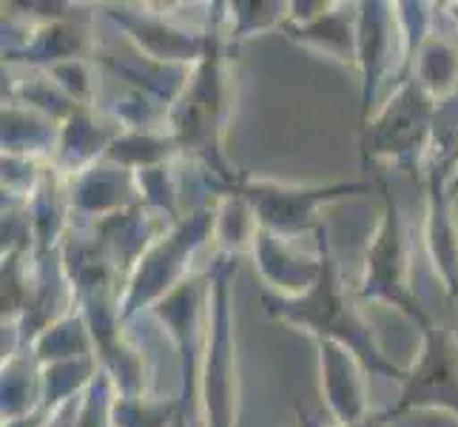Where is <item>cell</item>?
<instances>
[{
  "label": "cell",
  "instance_id": "cell-5",
  "mask_svg": "<svg viewBox=\"0 0 458 427\" xmlns=\"http://www.w3.org/2000/svg\"><path fill=\"white\" fill-rule=\"evenodd\" d=\"M236 257L219 254L208 271L211 296L205 316V351L199 371V397L205 405V427H233L236 419V356L231 322V279Z\"/></svg>",
  "mask_w": 458,
  "mask_h": 427
},
{
  "label": "cell",
  "instance_id": "cell-29",
  "mask_svg": "<svg viewBox=\"0 0 458 427\" xmlns=\"http://www.w3.org/2000/svg\"><path fill=\"white\" fill-rule=\"evenodd\" d=\"M447 9H453L450 14H453V21H455V26H458V4H453V6H447Z\"/></svg>",
  "mask_w": 458,
  "mask_h": 427
},
{
  "label": "cell",
  "instance_id": "cell-26",
  "mask_svg": "<svg viewBox=\"0 0 458 427\" xmlns=\"http://www.w3.org/2000/svg\"><path fill=\"white\" fill-rule=\"evenodd\" d=\"M393 419H390V414L387 410H378V414H368L365 419H359V422H353V424H322V422H316L313 419V427H387Z\"/></svg>",
  "mask_w": 458,
  "mask_h": 427
},
{
  "label": "cell",
  "instance_id": "cell-11",
  "mask_svg": "<svg viewBox=\"0 0 458 427\" xmlns=\"http://www.w3.org/2000/svg\"><path fill=\"white\" fill-rule=\"evenodd\" d=\"M359 9V74H361V125L376 115V98L393 66V35H396V6L356 4Z\"/></svg>",
  "mask_w": 458,
  "mask_h": 427
},
{
  "label": "cell",
  "instance_id": "cell-21",
  "mask_svg": "<svg viewBox=\"0 0 458 427\" xmlns=\"http://www.w3.org/2000/svg\"><path fill=\"white\" fill-rule=\"evenodd\" d=\"M413 77L436 100H445L458 91V43L430 35L421 46Z\"/></svg>",
  "mask_w": 458,
  "mask_h": 427
},
{
  "label": "cell",
  "instance_id": "cell-14",
  "mask_svg": "<svg viewBox=\"0 0 458 427\" xmlns=\"http://www.w3.org/2000/svg\"><path fill=\"white\" fill-rule=\"evenodd\" d=\"M66 180H69L72 211H77V214L103 219L108 214L143 205L140 202L134 174L114 166V163H108V160L94 163L91 168L74 174V177H66Z\"/></svg>",
  "mask_w": 458,
  "mask_h": 427
},
{
  "label": "cell",
  "instance_id": "cell-28",
  "mask_svg": "<svg viewBox=\"0 0 458 427\" xmlns=\"http://www.w3.org/2000/svg\"><path fill=\"white\" fill-rule=\"evenodd\" d=\"M450 197H453V200L458 197V171H455V177H453V183H450Z\"/></svg>",
  "mask_w": 458,
  "mask_h": 427
},
{
  "label": "cell",
  "instance_id": "cell-20",
  "mask_svg": "<svg viewBox=\"0 0 458 427\" xmlns=\"http://www.w3.org/2000/svg\"><path fill=\"white\" fill-rule=\"evenodd\" d=\"M219 192H223V197H219L216 209H214L216 211L214 234H216L219 245H223V254L240 257L242 251H254L259 223H257L254 211H250V205L233 185L219 188Z\"/></svg>",
  "mask_w": 458,
  "mask_h": 427
},
{
  "label": "cell",
  "instance_id": "cell-12",
  "mask_svg": "<svg viewBox=\"0 0 458 427\" xmlns=\"http://www.w3.org/2000/svg\"><path fill=\"white\" fill-rule=\"evenodd\" d=\"M424 192H428V219H424V245L433 262V271L441 279L445 294L458 303V223L453 217L450 177L438 171H424Z\"/></svg>",
  "mask_w": 458,
  "mask_h": 427
},
{
  "label": "cell",
  "instance_id": "cell-7",
  "mask_svg": "<svg viewBox=\"0 0 458 427\" xmlns=\"http://www.w3.org/2000/svg\"><path fill=\"white\" fill-rule=\"evenodd\" d=\"M236 192L245 197V202L254 211L259 228L274 231L279 236H293L308 228H319L322 219L316 217L322 205H330L344 197L373 194L370 180H351V183H330V185H293L259 177L236 180Z\"/></svg>",
  "mask_w": 458,
  "mask_h": 427
},
{
  "label": "cell",
  "instance_id": "cell-23",
  "mask_svg": "<svg viewBox=\"0 0 458 427\" xmlns=\"http://www.w3.org/2000/svg\"><path fill=\"white\" fill-rule=\"evenodd\" d=\"M134 183H137V192H140V202H143L146 209L163 211L174 219V223H180L182 219L180 194H177V180H174L171 163L134 171Z\"/></svg>",
  "mask_w": 458,
  "mask_h": 427
},
{
  "label": "cell",
  "instance_id": "cell-10",
  "mask_svg": "<svg viewBox=\"0 0 458 427\" xmlns=\"http://www.w3.org/2000/svg\"><path fill=\"white\" fill-rule=\"evenodd\" d=\"M108 18H112L140 49L146 60L163 63V66H185L188 63L197 66L208 46V31H188L182 26H174L160 14L137 12L129 6H106Z\"/></svg>",
  "mask_w": 458,
  "mask_h": 427
},
{
  "label": "cell",
  "instance_id": "cell-16",
  "mask_svg": "<svg viewBox=\"0 0 458 427\" xmlns=\"http://www.w3.org/2000/svg\"><path fill=\"white\" fill-rule=\"evenodd\" d=\"M117 134L120 132H112L103 123H98V117L89 112V106L74 108L66 120H60V142H57L55 166L66 177H74V174L100 163Z\"/></svg>",
  "mask_w": 458,
  "mask_h": 427
},
{
  "label": "cell",
  "instance_id": "cell-9",
  "mask_svg": "<svg viewBox=\"0 0 458 427\" xmlns=\"http://www.w3.org/2000/svg\"><path fill=\"white\" fill-rule=\"evenodd\" d=\"M282 31L299 46L322 52L351 69H359V9L313 0L291 4Z\"/></svg>",
  "mask_w": 458,
  "mask_h": 427
},
{
  "label": "cell",
  "instance_id": "cell-22",
  "mask_svg": "<svg viewBox=\"0 0 458 427\" xmlns=\"http://www.w3.org/2000/svg\"><path fill=\"white\" fill-rule=\"evenodd\" d=\"M38 382L40 379L29 373V362L21 354H12L4 365V422L6 424L35 414L40 407V402H35Z\"/></svg>",
  "mask_w": 458,
  "mask_h": 427
},
{
  "label": "cell",
  "instance_id": "cell-4",
  "mask_svg": "<svg viewBox=\"0 0 458 427\" xmlns=\"http://www.w3.org/2000/svg\"><path fill=\"white\" fill-rule=\"evenodd\" d=\"M373 185L378 197H382V217H378L376 234L365 251V274H361L356 294L361 303L390 305L419 328H428L433 320L421 308L413 291V279H410L413 265H410V245L399 214V202L393 200L390 185L378 168H373Z\"/></svg>",
  "mask_w": 458,
  "mask_h": 427
},
{
  "label": "cell",
  "instance_id": "cell-18",
  "mask_svg": "<svg viewBox=\"0 0 458 427\" xmlns=\"http://www.w3.org/2000/svg\"><path fill=\"white\" fill-rule=\"evenodd\" d=\"M83 52V35L74 26H66L60 21H49L35 29L23 46L9 49L6 60L9 63H29V66H60V63L81 60Z\"/></svg>",
  "mask_w": 458,
  "mask_h": 427
},
{
  "label": "cell",
  "instance_id": "cell-17",
  "mask_svg": "<svg viewBox=\"0 0 458 427\" xmlns=\"http://www.w3.org/2000/svg\"><path fill=\"white\" fill-rule=\"evenodd\" d=\"M57 142L60 125L52 115L18 100L4 106V154L38 163L40 157L57 151Z\"/></svg>",
  "mask_w": 458,
  "mask_h": 427
},
{
  "label": "cell",
  "instance_id": "cell-13",
  "mask_svg": "<svg viewBox=\"0 0 458 427\" xmlns=\"http://www.w3.org/2000/svg\"><path fill=\"white\" fill-rule=\"evenodd\" d=\"M319 345V376H322V399L334 424H353L365 419L368 410V390L361 373V362L336 342H316Z\"/></svg>",
  "mask_w": 458,
  "mask_h": 427
},
{
  "label": "cell",
  "instance_id": "cell-24",
  "mask_svg": "<svg viewBox=\"0 0 458 427\" xmlns=\"http://www.w3.org/2000/svg\"><path fill=\"white\" fill-rule=\"evenodd\" d=\"M228 14H231V29H228V38L233 40H242L250 35H259V31H267L274 26H282L288 21V9L291 4H257V0H236V4H228Z\"/></svg>",
  "mask_w": 458,
  "mask_h": 427
},
{
  "label": "cell",
  "instance_id": "cell-3",
  "mask_svg": "<svg viewBox=\"0 0 458 427\" xmlns=\"http://www.w3.org/2000/svg\"><path fill=\"white\" fill-rule=\"evenodd\" d=\"M438 100L416 77L396 83V91L376 108V115L359 125V151L365 168L390 163L416 171L424 166Z\"/></svg>",
  "mask_w": 458,
  "mask_h": 427
},
{
  "label": "cell",
  "instance_id": "cell-1",
  "mask_svg": "<svg viewBox=\"0 0 458 427\" xmlns=\"http://www.w3.org/2000/svg\"><path fill=\"white\" fill-rule=\"evenodd\" d=\"M225 4H214L208 21V46L197 66L188 74L182 91L168 108V134H174L180 151H188L205 166L216 188H231L242 177L223 151L225 125L231 112V72H228V38L223 31Z\"/></svg>",
  "mask_w": 458,
  "mask_h": 427
},
{
  "label": "cell",
  "instance_id": "cell-25",
  "mask_svg": "<svg viewBox=\"0 0 458 427\" xmlns=\"http://www.w3.org/2000/svg\"><path fill=\"white\" fill-rule=\"evenodd\" d=\"M182 414L177 402H148L143 397H117L112 407V427H171Z\"/></svg>",
  "mask_w": 458,
  "mask_h": 427
},
{
  "label": "cell",
  "instance_id": "cell-15",
  "mask_svg": "<svg viewBox=\"0 0 458 427\" xmlns=\"http://www.w3.org/2000/svg\"><path fill=\"white\" fill-rule=\"evenodd\" d=\"M254 260L265 279V285L279 296H302L310 285L319 279V251L316 257H302L288 245V236H279L274 231H257Z\"/></svg>",
  "mask_w": 458,
  "mask_h": 427
},
{
  "label": "cell",
  "instance_id": "cell-27",
  "mask_svg": "<svg viewBox=\"0 0 458 427\" xmlns=\"http://www.w3.org/2000/svg\"><path fill=\"white\" fill-rule=\"evenodd\" d=\"M296 427H313V419L305 416V414H299V424H296Z\"/></svg>",
  "mask_w": 458,
  "mask_h": 427
},
{
  "label": "cell",
  "instance_id": "cell-19",
  "mask_svg": "<svg viewBox=\"0 0 458 427\" xmlns=\"http://www.w3.org/2000/svg\"><path fill=\"white\" fill-rule=\"evenodd\" d=\"M91 347L94 339L83 313L72 311L31 342V354H35V362H40V365H55V362H66V359L94 356Z\"/></svg>",
  "mask_w": 458,
  "mask_h": 427
},
{
  "label": "cell",
  "instance_id": "cell-6",
  "mask_svg": "<svg viewBox=\"0 0 458 427\" xmlns=\"http://www.w3.org/2000/svg\"><path fill=\"white\" fill-rule=\"evenodd\" d=\"M216 226V211L214 209H199L191 217H182L174 228L148 245V251L134 271L129 274V288L123 294V311L120 320L123 325L134 320V313L143 308H154L163 303L168 294H174L188 277V262L205 245V240L214 234Z\"/></svg>",
  "mask_w": 458,
  "mask_h": 427
},
{
  "label": "cell",
  "instance_id": "cell-2",
  "mask_svg": "<svg viewBox=\"0 0 458 427\" xmlns=\"http://www.w3.org/2000/svg\"><path fill=\"white\" fill-rule=\"evenodd\" d=\"M316 236H319V260H322L319 279L302 296H279L274 291H265L262 294L265 313L282 325L308 330L310 337H316V342L327 339L347 347L368 373L399 379L402 382L407 368H399L382 351V345H378L373 334V325L361 316V311L353 305V299L344 294L334 251H330L327 223L316 228Z\"/></svg>",
  "mask_w": 458,
  "mask_h": 427
},
{
  "label": "cell",
  "instance_id": "cell-8",
  "mask_svg": "<svg viewBox=\"0 0 458 427\" xmlns=\"http://www.w3.org/2000/svg\"><path fill=\"white\" fill-rule=\"evenodd\" d=\"M413 410H445L458 419V339L436 322L421 328V351L407 368L399 399L387 414L399 419Z\"/></svg>",
  "mask_w": 458,
  "mask_h": 427
}]
</instances>
